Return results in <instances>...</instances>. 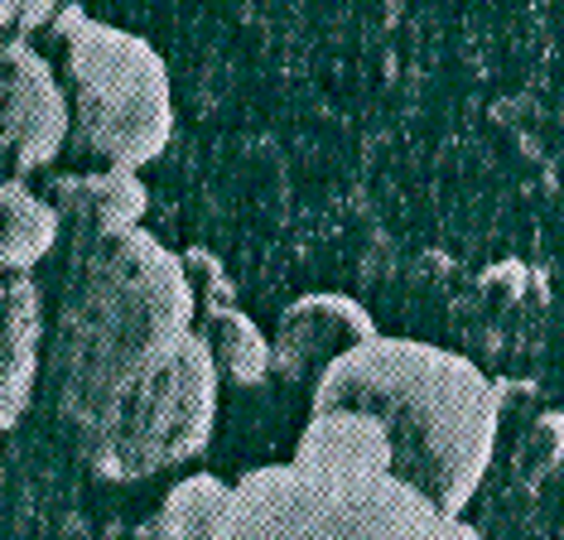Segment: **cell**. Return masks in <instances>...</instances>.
Returning <instances> with one entry per match:
<instances>
[{
	"label": "cell",
	"instance_id": "6da1fadb",
	"mask_svg": "<svg viewBox=\"0 0 564 540\" xmlns=\"http://www.w3.org/2000/svg\"><path fill=\"white\" fill-rule=\"evenodd\" d=\"M198 300L184 256L145 227L78 237L54 314L58 415L78 454L184 353Z\"/></svg>",
	"mask_w": 564,
	"mask_h": 540
},
{
	"label": "cell",
	"instance_id": "7a4b0ae2",
	"mask_svg": "<svg viewBox=\"0 0 564 540\" xmlns=\"http://www.w3.org/2000/svg\"><path fill=\"white\" fill-rule=\"evenodd\" d=\"M367 410L391 434V473L448 517H464L487 478L502 424V386L464 353L377 338L343 353L310 386V410Z\"/></svg>",
	"mask_w": 564,
	"mask_h": 540
},
{
	"label": "cell",
	"instance_id": "3957f363",
	"mask_svg": "<svg viewBox=\"0 0 564 540\" xmlns=\"http://www.w3.org/2000/svg\"><path fill=\"white\" fill-rule=\"evenodd\" d=\"M217 540H482L478 526L395 478L391 468L265 463L232 483Z\"/></svg>",
	"mask_w": 564,
	"mask_h": 540
},
{
	"label": "cell",
	"instance_id": "277c9868",
	"mask_svg": "<svg viewBox=\"0 0 564 540\" xmlns=\"http://www.w3.org/2000/svg\"><path fill=\"white\" fill-rule=\"evenodd\" d=\"M48 30L63 44L68 145L117 170H145L174 136V87L160 48L63 0Z\"/></svg>",
	"mask_w": 564,
	"mask_h": 540
},
{
	"label": "cell",
	"instance_id": "5b68a950",
	"mask_svg": "<svg viewBox=\"0 0 564 540\" xmlns=\"http://www.w3.org/2000/svg\"><path fill=\"white\" fill-rule=\"evenodd\" d=\"M217 391H223V377H217L208 338L194 333L184 353L107 424V434L83 449V463L97 478L140 483L174 463L198 458L217 424Z\"/></svg>",
	"mask_w": 564,
	"mask_h": 540
},
{
	"label": "cell",
	"instance_id": "8992f818",
	"mask_svg": "<svg viewBox=\"0 0 564 540\" xmlns=\"http://www.w3.org/2000/svg\"><path fill=\"white\" fill-rule=\"evenodd\" d=\"M68 93L30 39H0V179H30L63 154Z\"/></svg>",
	"mask_w": 564,
	"mask_h": 540
},
{
	"label": "cell",
	"instance_id": "52a82bcc",
	"mask_svg": "<svg viewBox=\"0 0 564 540\" xmlns=\"http://www.w3.org/2000/svg\"><path fill=\"white\" fill-rule=\"evenodd\" d=\"M377 338V324L352 294H304L294 300L275 324L271 338V377L314 386L324 371L352 353L357 343Z\"/></svg>",
	"mask_w": 564,
	"mask_h": 540
},
{
	"label": "cell",
	"instance_id": "ba28073f",
	"mask_svg": "<svg viewBox=\"0 0 564 540\" xmlns=\"http://www.w3.org/2000/svg\"><path fill=\"white\" fill-rule=\"evenodd\" d=\"M184 270L194 280V300H198V333L208 338V353L217 363V377L232 386H261L271 377V338L256 328V318H247L237 309V285L227 276V266L213 251L188 247Z\"/></svg>",
	"mask_w": 564,
	"mask_h": 540
},
{
	"label": "cell",
	"instance_id": "9c48e42d",
	"mask_svg": "<svg viewBox=\"0 0 564 540\" xmlns=\"http://www.w3.org/2000/svg\"><path fill=\"white\" fill-rule=\"evenodd\" d=\"M44 353V294L34 276L0 270V440L20 424L40 386Z\"/></svg>",
	"mask_w": 564,
	"mask_h": 540
},
{
	"label": "cell",
	"instance_id": "30bf717a",
	"mask_svg": "<svg viewBox=\"0 0 564 540\" xmlns=\"http://www.w3.org/2000/svg\"><path fill=\"white\" fill-rule=\"evenodd\" d=\"M44 193L78 237H117V231H131L145 223V208H150V188L140 184V174L117 170V164H101V170H83V174H58Z\"/></svg>",
	"mask_w": 564,
	"mask_h": 540
},
{
	"label": "cell",
	"instance_id": "8fae6325",
	"mask_svg": "<svg viewBox=\"0 0 564 540\" xmlns=\"http://www.w3.org/2000/svg\"><path fill=\"white\" fill-rule=\"evenodd\" d=\"M294 458L333 463V468H391V434L367 410H310Z\"/></svg>",
	"mask_w": 564,
	"mask_h": 540
},
{
	"label": "cell",
	"instance_id": "7c38bea8",
	"mask_svg": "<svg viewBox=\"0 0 564 540\" xmlns=\"http://www.w3.org/2000/svg\"><path fill=\"white\" fill-rule=\"evenodd\" d=\"M63 217L48 193L30 188L24 179H0V270L30 276L58 247Z\"/></svg>",
	"mask_w": 564,
	"mask_h": 540
},
{
	"label": "cell",
	"instance_id": "4fadbf2b",
	"mask_svg": "<svg viewBox=\"0 0 564 540\" xmlns=\"http://www.w3.org/2000/svg\"><path fill=\"white\" fill-rule=\"evenodd\" d=\"M232 501V483L213 478V473H188L170 487V497L155 511L160 540H217Z\"/></svg>",
	"mask_w": 564,
	"mask_h": 540
},
{
	"label": "cell",
	"instance_id": "5bb4252c",
	"mask_svg": "<svg viewBox=\"0 0 564 540\" xmlns=\"http://www.w3.org/2000/svg\"><path fill=\"white\" fill-rule=\"evenodd\" d=\"M63 0H0V39H30L54 24Z\"/></svg>",
	"mask_w": 564,
	"mask_h": 540
},
{
	"label": "cell",
	"instance_id": "9a60e30c",
	"mask_svg": "<svg viewBox=\"0 0 564 540\" xmlns=\"http://www.w3.org/2000/svg\"><path fill=\"white\" fill-rule=\"evenodd\" d=\"M131 540H160V531H155V517H150V521H140L135 531H131Z\"/></svg>",
	"mask_w": 564,
	"mask_h": 540
}]
</instances>
